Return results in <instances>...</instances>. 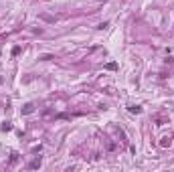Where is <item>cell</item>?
Listing matches in <instances>:
<instances>
[{
	"mask_svg": "<svg viewBox=\"0 0 174 172\" xmlns=\"http://www.w3.org/2000/svg\"><path fill=\"white\" fill-rule=\"evenodd\" d=\"M35 112V105L33 103H27L25 107H23V116H29V114H33Z\"/></svg>",
	"mask_w": 174,
	"mask_h": 172,
	"instance_id": "obj_1",
	"label": "cell"
},
{
	"mask_svg": "<svg viewBox=\"0 0 174 172\" xmlns=\"http://www.w3.org/2000/svg\"><path fill=\"white\" fill-rule=\"evenodd\" d=\"M0 130H2V132H10V130H12V124H10V122H4L2 126H0Z\"/></svg>",
	"mask_w": 174,
	"mask_h": 172,
	"instance_id": "obj_3",
	"label": "cell"
},
{
	"mask_svg": "<svg viewBox=\"0 0 174 172\" xmlns=\"http://www.w3.org/2000/svg\"><path fill=\"white\" fill-rule=\"evenodd\" d=\"M128 110L132 112V114H142V107L140 105H128Z\"/></svg>",
	"mask_w": 174,
	"mask_h": 172,
	"instance_id": "obj_2",
	"label": "cell"
},
{
	"mask_svg": "<svg viewBox=\"0 0 174 172\" xmlns=\"http://www.w3.org/2000/svg\"><path fill=\"white\" fill-rule=\"evenodd\" d=\"M39 166H41V158H35V160L29 164V168H39Z\"/></svg>",
	"mask_w": 174,
	"mask_h": 172,
	"instance_id": "obj_4",
	"label": "cell"
}]
</instances>
